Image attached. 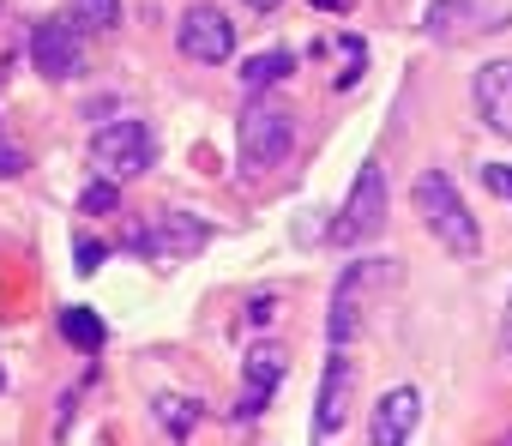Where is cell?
Wrapping results in <instances>:
<instances>
[{"label":"cell","instance_id":"cell-1","mask_svg":"<svg viewBox=\"0 0 512 446\" xmlns=\"http://www.w3.org/2000/svg\"><path fill=\"white\" fill-rule=\"evenodd\" d=\"M410 205H416V217L428 223V236L446 254H458V260H476L482 254V230H476V217H470V205H464V193L452 187L446 169H422Z\"/></svg>","mask_w":512,"mask_h":446},{"label":"cell","instance_id":"cell-2","mask_svg":"<svg viewBox=\"0 0 512 446\" xmlns=\"http://www.w3.org/2000/svg\"><path fill=\"white\" fill-rule=\"evenodd\" d=\"M235 151H241V169L247 175L278 169L296 151V109L278 103L272 91H253L247 109H241V127H235Z\"/></svg>","mask_w":512,"mask_h":446},{"label":"cell","instance_id":"cell-3","mask_svg":"<svg viewBox=\"0 0 512 446\" xmlns=\"http://www.w3.org/2000/svg\"><path fill=\"white\" fill-rule=\"evenodd\" d=\"M386 217H392L386 169H380V163H362V169H356V187H350V199H344V211L332 217V230H326V236H332L338 248H368V242H380Z\"/></svg>","mask_w":512,"mask_h":446},{"label":"cell","instance_id":"cell-4","mask_svg":"<svg viewBox=\"0 0 512 446\" xmlns=\"http://www.w3.org/2000/svg\"><path fill=\"white\" fill-rule=\"evenodd\" d=\"M211 242V223L193 217V211H157L145 223H127V248L157 260V266H175V260H193L199 248Z\"/></svg>","mask_w":512,"mask_h":446},{"label":"cell","instance_id":"cell-5","mask_svg":"<svg viewBox=\"0 0 512 446\" xmlns=\"http://www.w3.org/2000/svg\"><path fill=\"white\" fill-rule=\"evenodd\" d=\"M157 163V133L145 127V121H109V127H97V139H91V169L103 175V181H133V175H145Z\"/></svg>","mask_w":512,"mask_h":446},{"label":"cell","instance_id":"cell-6","mask_svg":"<svg viewBox=\"0 0 512 446\" xmlns=\"http://www.w3.org/2000/svg\"><path fill=\"white\" fill-rule=\"evenodd\" d=\"M175 49H181L187 61H199V67H223V61L235 55V25H229V13L211 7V0H193V7L181 13V25H175Z\"/></svg>","mask_w":512,"mask_h":446},{"label":"cell","instance_id":"cell-7","mask_svg":"<svg viewBox=\"0 0 512 446\" xmlns=\"http://www.w3.org/2000/svg\"><path fill=\"white\" fill-rule=\"evenodd\" d=\"M284 374H290V350L284 344H253L247 350V362H241V398H235V416L229 422H253L272 398H278V386H284Z\"/></svg>","mask_w":512,"mask_h":446},{"label":"cell","instance_id":"cell-8","mask_svg":"<svg viewBox=\"0 0 512 446\" xmlns=\"http://www.w3.org/2000/svg\"><path fill=\"white\" fill-rule=\"evenodd\" d=\"M422 25L440 43H470V37L506 31V7H500V0H434Z\"/></svg>","mask_w":512,"mask_h":446},{"label":"cell","instance_id":"cell-9","mask_svg":"<svg viewBox=\"0 0 512 446\" xmlns=\"http://www.w3.org/2000/svg\"><path fill=\"white\" fill-rule=\"evenodd\" d=\"M31 61H37V73H43L49 85H67V79L85 73V37H79L67 19H43V25L31 31Z\"/></svg>","mask_w":512,"mask_h":446},{"label":"cell","instance_id":"cell-10","mask_svg":"<svg viewBox=\"0 0 512 446\" xmlns=\"http://www.w3.org/2000/svg\"><path fill=\"white\" fill-rule=\"evenodd\" d=\"M392 272H398V266H350V272L338 278V290H332V314H326V338H332V350H344V344L356 338L368 284H374V278H392Z\"/></svg>","mask_w":512,"mask_h":446},{"label":"cell","instance_id":"cell-11","mask_svg":"<svg viewBox=\"0 0 512 446\" xmlns=\"http://www.w3.org/2000/svg\"><path fill=\"white\" fill-rule=\"evenodd\" d=\"M416 416H422V392H416V386L380 392V404H374V416H368V446H410Z\"/></svg>","mask_w":512,"mask_h":446},{"label":"cell","instance_id":"cell-12","mask_svg":"<svg viewBox=\"0 0 512 446\" xmlns=\"http://www.w3.org/2000/svg\"><path fill=\"white\" fill-rule=\"evenodd\" d=\"M470 97H476V115H482L500 139H512V61H488V67L476 73Z\"/></svg>","mask_w":512,"mask_h":446},{"label":"cell","instance_id":"cell-13","mask_svg":"<svg viewBox=\"0 0 512 446\" xmlns=\"http://www.w3.org/2000/svg\"><path fill=\"white\" fill-rule=\"evenodd\" d=\"M344 422H350V362H344V350H332L326 386H320V410H314V428H320V440H332Z\"/></svg>","mask_w":512,"mask_h":446},{"label":"cell","instance_id":"cell-14","mask_svg":"<svg viewBox=\"0 0 512 446\" xmlns=\"http://www.w3.org/2000/svg\"><path fill=\"white\" fill-rule=\"evenodd\" d=\"M290 73H296V55H284V49H266V55L241 61V85H247V97H253V91H272V85L290 79Z\"/></svg>","mask_w":512,"mask_h":446},{"label":"cell","instance_id":"cell-15","mask_svg":"<svg viewBox=\"0 0 512 446\" xmlns=\"http://www.w3.org/2000/svg\"><path fill=\"white\" fill-rule=\"evenodd\" d=\"M61 338H67L73 350L97 356V350H103V338H109V326H103L91 308H61Z\"/></svg>","mask_w":512,"mask_h":446},{"label":"cell","instance_id":"cell-16","mask_svg":"<svg viewBox=\"0 0 512 446\" xmlns=\"http://www.w3.org/2000/svg\"><path fill=\"white\" fill-rule=\"evenodd\" d=\"M151 410H157V422H163L175 440H187V434L199 428V416H205V404H199V398H181V392H163Z\"/></svg>","mask_w":512,"mask_h":446},{"label":"cell","instance_id":"cell-17","mask_svg":"<svg viewBox=\"0 0 512 446\" xmlns=\"http://www.w3.org/2000/svg\"><path fill=\"white\" fill-rule=\"evenodd\" d=\"M115 19H121V0H73V7H67V25H73L79 37L115 31Z\"/></svg>","mask_w":512,"mask_h":446},{"label":"cell","instance_id":"cell-18","mask_svg":"<svg viewBox=\"0 0 512 446\" xmlns=\"http://www.w3.org/2000/svg\"><path fill=\"white\" fill-rule=\"evenodd\" d=\"M115 205H121V181H103V175H97V181L79 193V211H91V217H103V211H115Z\"/></svg>","mask_w":512,"mask_h":446},{"label":"cell","instance_id":"cell-19","mask_svg":"<svg viewBox=\"0 0 512 446\" xmlns=\"http://www.w3.org/2000/svg\"><path fill=\"white\" fill-rule=\"evenodd\" d=\"M13 175H25V151L7 139V127H0V181H13Z\"/></svg>","mask_w":512,"mask_h":446},{"label":"cell","instance_id":"cell-20","mask_svg":"<svg viewBox=\"0 0 512 446\" xmlns=\"http://www.w3.org/2000/svg\"><path fill=\"white\" fill-rule=\"evenodd\" d=\"M482 181H488V193H494V199H512V163H488V169H482Z\"/></svg>","mask_w":512,"mask_h":446},{"label":"cell","instance_id":"cell-21","mask_svg":"<svg viewBox=\"0 0 512 446\" xmlns=\"http://www.w3.org/2000/svg\"><path fill=\"white\" fill-rule=\"evenodd\" d=\"M97 266H103V242L79 236V272H97Z\"/></svg>","mask_w":512,"mask_h":446},{"label":"cell","instance_id":"cell-22","mask_svg":"<svg viewBox=\"0 0 512 446\" xmlns=\"http://www.w3.org/2000/svg\"><path fill=\"white\" fill-rule=\"evenodd\" d=\"M500 356H506V368H512V296H506V314H500Z\"/></svg>","mask_w":512,"mask_h":446},{"label":"cell","instance_id":"cell-23","mask_svg":"<svg viewBox=\"0 0 512 446\" xmlns=\"http://www.w3.org/2000/svg\"><path fill=\"white\" fill-rule=\"evenodd\" d=\"M241 7H253V13H272V7H284V0H241Z\"/></svg>","mask_w":512,"mask_h":446},{"label":"cell","instance_id":"cell-24","mask_svg":"<svg viewBox=\"0 0 512 446\" xmlns=\"http://www.w3.org/2000/svg\"><path fill=\"white\" fill-rule=\"evenodd\" d=\"M314 7H320V13H344V7H350V0H314Z\"/></svg>","mask_w":512,"mask_h":446},{"label":"cell","instance_id":"cell-25","mask_svg":"<svg viewBox=\"0 0 512 446\" xmlns=\"http://www.w3.org/2000/svg\"><path fill=\"white\" fill-rule=\"evenodd\" d=\"M500 446H512V428H506V434H500Z\"/></svg>","mask_w":512,"mask_h":446},{"label":"cell","instance_id":"cell-26","mask_svg":"<svg viewBox=\"0 0 512 446\" xmlns=\"http://www.w3.org/2000/svg\"><path fill=\"white\" fill-rule=\"evenodd\" d=\"M0 392H7V368H0Z\"/></svg>","mask_w":512,"mask_h":446},{"label":"cell","instance_id":"cell-27","mask_svg":"<svg viewBox=\"0 0 512 446\" xmlns=\"http://www.w3.org/2000/svg\"><path fill=\"white\" fill-rule=\"evenodd\" d=\"M0 7H7V0H0Z\"/></svg>","mask_w":512,"mask_h":446}]
</instances>
